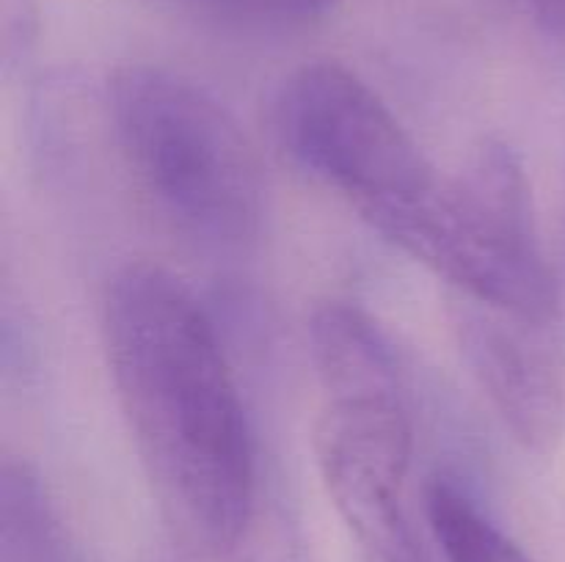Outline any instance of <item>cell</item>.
Instances as JSON below:
<instances>
[{"instance_id":"1","label":"cell","mask_w":565,"mask_h":562,"mask_svg":"<svg viewBox=\"0 0 565 562\" xmlns=\"http://www.w3.org/2000/svg\"><path fill=\"white\" fill-rule=\"evenodd\" d=\"M103 347L171 534L191 556L226 560L252 527L257 455L207 309L171 270L127 264L105 290Z\"/></svg>"},{"instance_id":"2","label":"cell","mask_w":565,"mask_h":562,"mask_svg":"<svg viewBox=\"0 0 565 562\" xmlns=\"http://www.w3.org/2000/svg\"><path fill=\"white\" fill-rule=\"evenodd\" d=\"M323 406L320 477L364 562H436L408 505L414 417L401 358L364 309L329 301L309 320Z\"/></svg>"},{"instance_id":"3","label":"cell","mask_w":565,"mask_h":562,"mask_svg":"<svg viewBox=\"0 0 565 562\" xmlns=\"http://www.w3.org/2000/svg\"><path fill=\"white\" fill-rule=\"evenodd\" d=\"M108 110L127 169L177 229L215 248L259 235L257 152L215 94L166 66L127 64L110 75Z\"/></svg>"},{"instance_id":"4","label":"cell","mask_w":565,"mask_h":562,"mask_svg":"<svg viewBox=\"0 0 565 562\" xmlns=\"http://www.w3.org/2000/svg\"><path fill=\"white\" fill-rule=\"evenodd\" d=\"M274 132L298 169L345 198L386 240L447 180L390 105L337 61L303 64L281 83Z\"/></svg>"},{"instance_id":"5","label":"cell","mask_w":565,"mask_h":562,"mask_svg":"<svg viewBox=\"0 0 565 562\" xmlns=\"http://www.w3.org/2000/svg\"><path fill=\"white\" fill-rule=\"evenodd\" d=\"M450 309L463 361L508 433L530 455H555L565 435V314L461 295Z\"/></svg>"},{"instance_id":"6","label":"cell","mask_w":565,"mask_h":562,"mask_svg":"<svg viewBox=\"0 0 565 562\" xmlns=\"http://www.w3.org/2000/svg\"><path fill=\"white\" fill-rule=\"evenodd\" d=\"M0 538L6 562H75L64 527L25 463H6L0 477Z\"/></svg>"},{"instance_id":"7","label":"cell","mask_w":565,"mask_h":562,"mask_svg":"<svg viewBox=\"0 0 565 562\" xmlns=\"http://www.w3.org/2000/svg\"><path fill=\"white\" fill-rule=\"evenodd\" d=\"M425 516L445 562H533L467 490L447 477L428 485Z\"/></svg>"},{"instance_id":"8","label":"cell","mask_w":565,"mask_h":562,"mask_svg":"<svg viewBox=\"0 0 565 562\" xmlns=\"http://www.w3.org/2000/svg\"><path fill=\"white\" fill-rule=\"evenodd\" d=\"M163 3L199 11V14L215 17V20L281 28L318 20L340 0H163Z\"/></svg>"},{"instance_id":"9","label":"cell","mask_w":565,"mask_h":562,"mask_svg":"<svg viewBox=\"0 0 565 562\" xmlns=\"http://www.w3.org/2000/svg\"><path fill=\"white\" fill-rule=\"evenodd\" d=\"M535 22L552 39H565V0H530Z\"/></svg>"}]
</instances>
